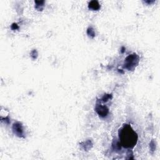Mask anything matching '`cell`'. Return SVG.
<instances>
[{
  "label": "cell",
  "instance_id": "6da1fadb",
  "mask_svg": "<svg viewBox=\"0 0 160 160\" xmlns=\"http://www.w3.org/2000/svg\"><path fill=\"white\" fill-rule=\"evenodd\" d=\"M119 137L121 144L125 148H133L137 142L138 136L129 124H125L119 131Z\"/></svg>",
  "mask_w": 160,
  "mask_h": 160
},
{
  "label": "cell",
  "instance_id": "7a4b0ae2",
  "mask_svg": "<svg viewBox=\"0 0 160 160\" xmlns=\"http://www.w3.org/2000/svg\"><path fill=\"white\" fill-rule=\"evenodd\" d=\"M138 61V57L136 54H132L129 56L126 59V67L129 69H131L132 66H134Z\"/></svg>",
  "mask_w": 160,
  "mask_h": 160
},
{
  "label": "cell",
  "instance_id": "3957f363",
  "mask_svg": "<svg viewBox=\"0 0 160 160\" xmlns=\"http://www.w3.org/2000/svg\"><path fill=\"white\" fill-rule=\"evenodd\" d=\"M108 109L104 106H98L96 108V111L98 112V114L101 116H106L108 113Z\"/></svg>",
  "mask_w": 160,
  "mask_h": 160
}]
</instances>
